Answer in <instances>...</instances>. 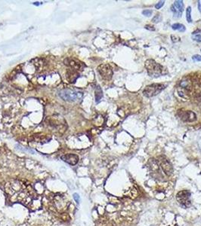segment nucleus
<instances>
[{
    "instance_id": "nucleus-1",
    "label": "nucleus",
    "mask_w": 201,
    "mask_h": 226,
    "mask_svg": "<svg viewBox=\"0 0 201 226\" xmlns=\"http://www.w3.org/2000/svg\"><path fill=\"white\" fill-rule=\"evenodd\" d=\"M145 68L148 71V75L151 77L157 78L166 73V70L164 67L156 63L154 60L149 59L145 61Z\"/></svg>"
},
{
    "instance_id": "nucleus-2",
    "label": "nucleus",
    "mask_w": 201,
    "mask_h": 226,
    "mask_svg": "<svg viewBox=\"0 0 201 226\" xmlns=\"http://www.w3.org/2000/svg\"><path fill=\"white\" fill-rule=\"evenodd\" d=\"M59 96L62 100L67 102H75L83 96V93L70 89H64L59 92Z\"/></svg>"
},
{
    "instance_id": "nucleus-3",
    "label": "nucleus",
    "mask_w": 201,
    "mask_h": 226,
    "mask_svg": "<svg viewBox=\"0 0 201 226\" xmlns=\"http://www.w3.org/2000/svg\"><path fill=\"white\" fill-rule=\"evenodd\" d=\"M165 85L162 84H152L146 86L143 91V94L147 97H152L160 93L165 88Z\"/></svg>"
},
{
    "instance_id": "nucleus-4",
    "label": "nucleus",
    "mask_w": 201,
    "mask_h": 226,
    "mask_svg": "<svg viewBox=\"0 0 201 226\" xmlns=\"http://www.w3.org/2000/svg\"><path fill=\"white\" fill-rule=\"evenodd\" d=\"M191 193L188 190L179 191L176 195V199L181 206L188 208L191 206Z\"/></svg>"
},
{
    "instance_id": "nucleus-5",
    "label": "nucleus",
    "mask_w": 201,
    "mask_h": 226,
    "mask_svg": "<svg viewBox=\"0 0 201 226\" xmlns=\"http://www.w3.org/2000/svg\"><path fill=\"white\" fill-rule=\"evenodd\" d=\"M97 70L103 79L109 81L113 77V70L109 64H102L98 66Z\"/></svg>"
},
{
    "instance_id": "nucleus-6",
    "label": "nucleus",
    "mask_w": 201,
    "mask_h": 226,
    "mask_svg": "<svg viewBox=\"0 0 201 226\" xmlns=\"http://www.w3.org/2000/svg\"><path fill=\"white\" fill-rule=\"evenodd\" d=\"M158 162H159L162 170H163L166 176H170V175L172 174V166L171 163L166 158L163 156L159 157L158 158Z\"/></svg>"
},
{
    "instance_id": "nucleus-7",
    "label": "nucleus",
    "mask_w": 201,
    "mask_h": 226,
    "mask_svg": "<svg viewBox=\"0 0 201 226\" xmlns=\"http://www.w3.org/2000/svg\"><path fill=\"white\" fill-rule=\"evenodd\" d=\"M178 115L181 121L185 122H194L197 119L196 114L192 111H179L178 112Z\"/></svg>"
},
{
    "instance_id": "nucleus-8",
    "label": "nucleus",
    "mask_w": 201,
    "mask_h": 226,
    "mask_svg": "<svg viewBox=\"0 0 201 226\" xmlns=\"http://www.w3.org/2000/svg\"><path fill=\"white\" fill-rule=\"evenodd\" d=\"M64 64L67 67H70V69L75 71H78L83 69V64L79 60L73 58V57H67L64 60Z\"/></svg>"
},
{
    "instance_id": "nucleus-9",
    "label": "nucleus",
    "mask_w": 201,
    "mask_h": 226,
    "mask_svg": "<svg viewBox=\"0 0 201 226\" xmlns=\"http://www.w3.org/2000/svg\"><path fill=\"white\" fill-rule=\"evenodd\" d=\"M183 9H184V3H183V1H181V0L175 1V2H174V5H173L171 8V10L172 11L173 13H174V17H181L183 10H184Z\"/></svg>"
},
{
    "instance_id": "nucleus-10",
    "label": "nucleus",
    "mask_w": 201,
    "mask_h": 226,
    "mask_svg": "<svg viewBox=\"0 0 201 226\" xmlns=\"http://www.w3.org/2000/svg\"><path fill=\"white\" fill-rule=\"evenodd\" d=\"M61 159L69 164L76 165L78 163L79 156L75 154H66L61 156Z\"/></svg>"
},
{
    "instance_id": "nucleus-11",
    "label": "nucleus",
    "mask_w": 201,
    "mask_h": 226,
    "mask_svg": "<svg viewBox=\"0 0 201 226\" xmlns=\"http://www.w3.org/2000/svg\"><path fill=\"white\" fill-rule=\"evenodd\" d=\"M67 78L69 81V82L70 83H75L76 81L77 80V78H79V73L77 71L75 70H71L70 69L69 70H67Z\"/></svg>"
},
{
    "instance_id": "nucleus-12",
    "label": "nucleus",
    "mask_w": 201,
    "mask_h": 226,
    "mask_svg": "<svg viewBox=\"0 0 201 226\" xmlns=\"http://www.w3.org/2000/svg\"><path fill=\"white\" fill-rule=\"evenodd\" d=\"M179 85V88H184V89L189 91L191 89V88H192V82H191V81L190 80V78H185L181 82H180Z\"/></svg>"
},
{
    "instance_id": "nucleus-13",
    "label": "nucleus",
    "mask_w": 201,
    "mask_h": 226,
    "mask_svg": "<svg viewBox=\"0 0 201 226\" xmlns=\"http://www.w3.org/2000/svg\"><path fill=\"white\" fill-rule=\"evenodd\" d=\"M102 96H103V92H102V88H100V86H98L95 90V101L96 103H98L101 100Z\"/></svg>"
},
{
    "instance_id": "nucleus-14",
    "label": "nucleus",
    "mask_w": 201,
    "mask_h": 226,
    "mask_svg": "<svg viewBox=\"0 0 201 226\" xmlns=\"http://www.w3.org/2000/svg\"><path fill=\"white\" fill-rule=\"evenodd\" d=\"M172 28L174 30H178V31L180 32L185 31V27L183 24H181V23H174L172 26Z\"/></svg>"
},
{
    "instance_id": "nucleus-15",
    "label": "nucleus",
    "mask_w": 201,
    "mask_h": 226,
    "mask_svg": "<svg viewBox=\"0 0 201 226\" xmlns=\"http://www.w3.org/2000/svg\"><path fill=\"white\" fill-rule=\"evenodd\" d=\"M186 18L187 21L188 23H191L192 22V18H191V7H188L186 10Z\"/></svg>"
},
{
    "instance_id": "nucleus-16",
    "label": "nucleus",
    "mask_w": 201,
    "mask_h": 226,
    "mask_svg": "<svg viewBox=\"0 0 201 226\" xmlns=\"http://www.w3.org/2000/svg\"><path fill=\"white\" fill-rule=\"evenodd\" d=\"M152 13H153V11L148 10V9L143 11V12H142L143 15H145V16H146V17H150V16L152 14Z\"/></svg>"
},
{
    "instance_id": "nucleus-17",
    "label": "nucleus",
    "mask_w": 201,
    "mask_h": 226,
    "mask_svg": "<svg viewBox=\"0 0 201 226\" xmlns=\"http://www.w3.org/2000/svg\"><path fill=\"white\" fill-rule=\"evenodd\" d=\"M192 60H193L194 61L201 62V56L200 55H198V54L194 55V56H192Z\"/></svg>"
},
{
    "instance_id": "nucleus-18",
    "label": "nucleus",
    "mask_w": 201,
    "mask_h": 226,
    "mask_svg": "<svg viewBox=\"0 0 201 226\" xmlns=\"http://www.w3.org/2000/svg\"><path fill=\"white\" fill-rule=\"evenodd\" d=\"M161 20V17H160V14H156L154 17L153 18L152 21L153 23H158V22H160V20Z\"/></svg>"
},
{
    "instance_id": "nucleus-19",
    "label": "nucleus",
    "mask_w": 201,
    "mask_h": 226,
    "mask_svg": "<svg viewBox=\"0 0 201 226\" xmlns=\"http://www.w3.org/2000/svg\"><path fill=\"white\" fill-rule=\"evenodd\" d=\"M164 3H165L164 1H160V2H158V3L155 5V8H156V9H161L162 7L163 6V5H164Z\"/></svg>"
},
{
    "instance_id": "nucleus-20",
    "label": "nucleus",
    "mask_w": 201,
    "mask_h": 226,
    "mask_svg": "<svg viewBox=\"0 0 201 226\" xmlns=\"http://www.w3.org/2000/svg\"><path fill=\"white\" fill-rule=\"evenodd\" d=\"M192 38L196 42H201V35H195L192 37Z\"/></svg>"
},
{
    "instance_id": "nucleus-21",
    "label": "nucleus",
    "mask_w": 201,
    "mask_h": 226,
    "mask_svg": "<svg viewBox=\"0 0 201 226\" xmlns=\"http://www.w3.org/2000/svg\"><path fill=\"white\" fill-rule=\"evenodd\" d=\"M73 198H74L75 201H76V202H77V204L80 203V196H79L78 194H77V193H75V194H73Z\"/></svg>"
},
{
    "instance_id": "nucleus-22",
    "label": "nucleus",
    "mask_w": 201,
    "mask_h": 226,
    "mask_svg": "<svg viewBox=\"0 0 201 226\" xmlns=\"http://www.w3.org/2000/svg\"><path fill=\"white\" fill-rule=\"evenodd\" d=\"M61 218L63 219V220H64V221H66L67 220V218L68 219H70V216H69V215L67 214V213H62Z\"/></svg>"
},
{
    "instance_id": "nucleus-23",
    "label": "nucleus",
    "mask_w": 201,
    "mask_h": 226,
    "mask_svg": "<svg viewBox=\"0 0 201 226\" xmlns=\"http://www.w3.org/2000/svg\"><path fill=\"white\" fill-rule=\"evenodd\" d=\"M145 29L151 30V31H153V30H155V29L153 28V27H152V26L151 25H146L145 26Z\"/></svg>"
},
{
    "instance_id": "nucleus-24",
    "label": "nucleus",
    "mask_w": 201,
    "mask_h": 226,
    "mask_svg": "<svg viewBox=\"0 0 201 226\" xmlns=\"http://www.w3.org/2000/svg\"><path fill=\"white\" fill-rule=\"evenodd\" d=\"M198 7H199V11L200 12H201V8H200V3H198Z\"/></svg>"
},
{
    "instance_id": "nucleus-25",
    "label": "nucleus",
    "mask_w": 201,
    "mask_h": 226,
    "mask_svg": "<svg viewBox=\"0 0 201 226\" xmlns=\"http://www.w3.org/2000/svg\"></svg>"
}]
</instances>
